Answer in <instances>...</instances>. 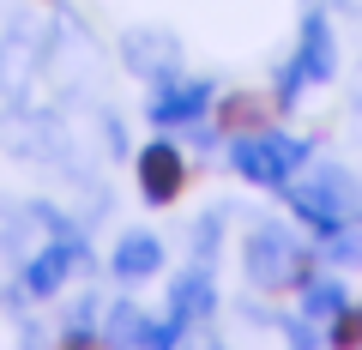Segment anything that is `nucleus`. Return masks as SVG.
Segmentation results:
<instances>
[{
	"mask_svg": "<svg viewBox=\"0 0 362 350\" xmlns=\"http://www.w3.org/2000/svg\"><path fill=\"white\" fill-rule=\"evenodd\" d=\"M230 163H235V175L254 182V187H284L290 175L308 163V145L290 139V133H266L259 127V133H242V139H235Z\"/></svg>",
	"mask_w": 362,
	"mask_h": 350,
	"instance_id": "obj_1",
	"label": "nucleus"
},
{
	"mask_svg": "<svg viewBox=\"0 0 362 350\" xmlns=\"http://www.w3.org/2000/svg\"><path fill=\"white\" fill-rule=\"evenodd\" d=\"M247 278L259 290H284V284H302L308 278V247L284 230V223H259L247 235Z\"/></svg>",
	"mask_w": 362,
	"mask_h": 350,
	"instance_id": "obj_2",
	"label": "nucleus"
},
{
	"mask_svg": "<svg viewBox=\"0 0 362 350\" xmlns=\"http://www.w3.org/2000/svg\"><path fill=\"white\" fill-rule=\"evenodd\" d=\"M211 308H218V284H211V266L199 259V266H187L169 284V314L151 326V344H175L181 332H194L199 320H211Z\"/></svg>",
	"mask_w": 362,
	"mask_h": 350,
	"instance_id": "obj_3",
	"label": "nucleus"
},
{
	"mask_svg": "<svg viewBox=\"0 0 362 350\" xmlns=\"http://www.w3.org/2000/svg\"><path fill=\"white\" fill-rule=\"evenodd\" d=\"M290 206L302 211V218L314 223V230H344V218L356 211V182H350L344 169H320L314 182H302V187H290Z\"/></svg>",
	"mask_w": 362,
	"mask_h": 350,
	"instance_id": "obj_4",
	"label": "nucleus"
},
{
	"mask_svg": "<svg viewBox=\"0 0 362 350\" xmlns=\"http://www.w3.org/2000/svg\"><path fill=\"white\" fill-rule=\"evenodd\" d=\"M181 182H187V157H181V145L151 139L139 151V194H145V206H169V199L181 194Z\"/></svg>",
	"mask_w": 362,
	"mask_h": 350,
	"instance_id": "obj_5",
	"label": "nucleus"
},
{
	"mask_svg": "<svg viewBox=\"0 0 362 350\" xmlns=\"http://www.w3.org/2000/svg\"><path fill=\"white\" fill-rule=\"evenodd\" d=\"M211 103V78H163L157 85V103H151V121L157 127H187L199 121Z\"/></svg>",
	"mask_w": 362,
	"mask_h": 350,
	"instance_id": "obj_6",
	"label": "nucleus"
},
{
	"mask_svg": "<svg viewBox=\"0 0 362 350\" xmlns=\"http://www.w3.org/2000/svg\"><path fill=\"white\" fill-rule=\"evenodd\" d=\"M296 66L308 73V85L332 78V66H338V42H332V25H326V13H308V18H302V49H296Z\"/></svg>",
	"mask_w": 362,
	"mask_h": 350,
	"instance_id": "obj_7",
	"label": "nucleus"
},
{
	"mask_svg": "<svg viewBox=\"0 0 362 350\" xmlns=\"http://www.w3.org/2000/svg\"><path fill=\"white\" fill-rule=\"evenodd\" d=\"M157 266H163V242H157V235L133 230V235L115 242V278L121 284H139V278H151Z\"/></svg>",
	"mask_w": 362,
	"mask_h": 350,
	"instance_id": "obj_8",
	"label": "nucleus"
},
{
	"mask_svg": "<svg viewBox=\"0 0 362 350\" xmlns=\"http://www.w3.org/2000/svg\"><path fill=\"white\" fill-rule=\"evenodd\" d=\"M344 308H350V296L338 278H302V314L308 320H338Z\"/></svg>",
	"mask_w": 362,
	"mask_h": 350,
	"instance_id": "obj_9",
	"label": "nucleus"
},
{
	"mask_svg": "<svg viewBox=\"0 0 362 350\" xmlns=\"http://www.w3.org/2000/svg\"><path fill=\"white\" fill-rule=\"evenodd\" d=\"M103 332H109V344H151V320H145L133 302H115V308H109Z\"/></svg>",
	"mask_w": 362,
	"mask_h": 350,
	"instance_id": "obj_10",
	"label": "nucleus"
},
{
	"mask_svg": "<svg viewBox=\"0 0 362 350\" xmlns=\"http://www.w3.org/2000/svg\"><path fill=\"white\" fill-rule=\"evenodd\" d=\"M127 42H139V49H145V37H139V30H133ZM163 42H169V37H163ZM163 42L151 37V49H163ZM133 66H139V73H157V61H151V54H133ZM163 66H169V73H175V49H163Z\"/></svg>",
	"mask_w": 362,
	"mask_h": 350,
	"instance_id": "obj_11",
	"label": "nucleus"
},
{
	"mask_svg": "<svg viewBox=\"0 0 362 350\" xmlns=\"http://www.w3.org/2000/svg\"><path fill=\"white\" fill-rule=\"evenodd\" d=\"M326 259H338V266H350V259H362V242L344 230H332V242H326Z\"/></svg>",
	"mask_w": 362,
	"mask_h": 350,
	"instance_id": "obj_12",
	"label": "nucleus"
},
{
	"mask_svg": "<svg viewBox=\"0 0 362 350\" xmlns=\"http://www.w3.org/2000/svg\"><path fill=\"white\" fill-rule=\"evenodd\" d=\"M332 338H338V344H362V314L344 308V314L332 320Z\"/></svg>",
	"mask_w": 362,
	"mask_h": 350,
	"instance_id": "obj_13",
	"label": "nucleus"
},
{
	"mask_svg": "<svg viewBox=\"0 0 362 350\" xmlns=\"http://www.w3.org/2000/svg\"><path fill=\"white\" fill-rule=\"evenodd\" d=\"M218 230H223V223H218V211H211V218H199V230H194V242H199L194 254H199V259H206V254H218Z\"/></svg>",
	"mask_w": 362,
	"mask_h": 350,
	"instance_id": "obj_14",
	"label": "nucleus"
},
{
	"mask_svg": "<svg viewBox=\"0 0 362 350\" xmlns=\"http://www.w3.org/2000/svg\"><path fill=\"white\" fill-rule=\"evenodd\" d=\"M254 103L259 97H235V103L223 109V121H230V127H247V121H254Z\"/></svg>",
	"mask_w": 362,
	"mask_h": 350,
	"instance_id": "obj_15",
	"label": "nucleus"
}]
</instances>
